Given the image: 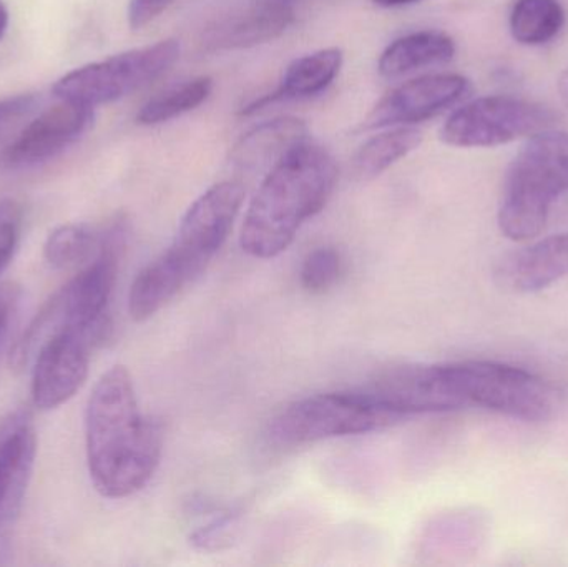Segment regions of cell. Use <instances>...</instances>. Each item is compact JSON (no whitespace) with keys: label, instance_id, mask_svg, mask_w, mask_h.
Returning <instances> with one entry per match:
<instances>
[{"label":"cell","instance_id":"1","mask_svg":"<svg viewBox=\"0 0 568 567\" xmlns=\"http://www.w3.org/2000/svg\"><path fill=\"white\" fill-rule=\"evenodd\" d=\"M90 479L109 499H123L149 485L163 452L162 423L140 412L125 366H113L93 386L85 412Z\"/></svg>","mask_w":568,"mask_h":567},{"label":"cell","instance_id":"2","mask_svg":"<svg viewBox=\"0 0 568 567\" xmlns=\"http://www.w3.org/2000/svg\"><path fill=\"white\" fill-rule=\"evenodd\" d=\"M337 182L334 156L317 143H301L265 173L242 226L243 252L272 260L294 242L301 226L333 196Z\"/></svg>","mask_w":568,"mask_h":567},{"label":"cell","instance_id":"3","mask_svg":"<svg viewBox=\"0 0 568 567\" xmlns=\"http://www.w3.org/2000/svg\"><path fill=\"white\" fill-rule=\"evenodd\" d=\"M245 195L242 182L225 180L192 203L172 245L133 280L129 313L135 322L152 318L205 272L225 245L242 212Z\"/></svg>","mask_w":568,"mask_h":567},{"label":"cell","instance_id":"4","mask_svg":"<svg viewBox=\"0 0 568 567\" xmlns=\"http://www.w3.org/2000/svg\"><path fill=\"white\" fill-rule=\"evenodd\" d=\"M568 190V133L544 130L529 136L510 163L500 199L499 229L514 242L546 229L554 202Z\"/></svg>","mask_w":568,"mask_h":567},{"label":"cell","instance_id":"5","mask_svg":"<svg viewBox=\"0 0 568 567\" xmlns=\"http://www.w3.org/2000/svg\"><path fill=\"white\" fill-rule=\"evenodd\" d=\"M126 233L125 220H113L106 226L105 245L99 256L62 286L27 326L10 355L13 366L22 368L27 365L32 353L59 330L110 325V298L120 256L125 249Z\"/></svg>","mask_w":568,"mask_h":567},{"label":"cell","instance_id":"6","mask_svg":"<svg viewBox=\"0 0 568 567\" xmlns=\"http://www.w3.org/2000/svg\"><path fill=\"white\" fill-rule=\"evenodd\" d=\"M403 422L366 392L321 393L294 402L270 423L268 438L282 448L366 435Z\"/></svg>","mask_w":568,"mask_h":567},{"label":"cell","instance_id":"7","mask_svg":"<svg viewBox=\"0 0 568 567\" xmlns=\"http://www.w3.org/2000/svg\"><path fill=\"white\" fill-rule=\"evenodd\" d=\"M180 50L179 40L165 39L116 53L65 73L57 80L53 93L59 100L82 103L92 109L116 102L169 72L180 59Z\"/></svg>","mask_w":568,"mask_h":567},{"label":"cell","instance_id":"8","mask_svg":"<svg viewBox=\"0 0 568 567\" xmlns=\"http://www.w3.org/2000/svg\"><path fill=\"white\" fill-rule=\"evenodd\" d=\"M446 368L464 406L527 423L546 422L552 415V389L526 369L494 362L449 363Z\"/></svg>","mask_w":568,"mask_h":567},{"label":"cell","instance_id":"9","mask_svg":"<svg viewBox=\"0 0 568 567\" xmlns=\"http://www.w3.org/2000/svg\"><path fill=\"white\" fill-rule=\"evenodd\" d=\"M556 113L513 95L480 97L457 109L440 129V140L460 149H486L554 129Z\"/></svg>","mask_w":568,"mask_h":567},{"label":"cell","instance_id":"10","mask_svg":"<svg viewBox=\"0 0 568 567\" xmlns=\"http://www.w3.org/2000/svg\"><path fill=\"white\" fill-rule=\"evenodd\" d=\"M110 325L63 328L37 350L32 369V402L40 412L65 405L89 376L93 350L105 342Z\"/></svg>","mask_w":568,"mask_h":567},{"label":"cell","instance_id":"11","mask_svg":"<svg viewBox=\"0 0 568 567\" xmlns=\"http://www.w3.org/2000/svg\"><path fill=\"white\" fill-rule=\"evenodd\" d=\"M95 119V109L59 100L55 107L29 119L7 146L0 162L7 169H32L55 159L79 142Z\"/></svg>","mask_w":568,"mask_h":567},{"label":"cell","instance_id":"12","mask_svg":"<svg viewBox=\"0 0 568 567\" xmlns=\"http://www.w3.org/2000/svg\"><path fill=\"white\" fill-rule=\"evenodd\" d=\"M363 392L403 419L466 408L446 365L397 366L377 376Z\"/></svg>","mask_w":568,"mask_h":567},{"label":"cell","instance_id":"13","mask_svg":"<svg viewBox=\"0 0 568 567\" xmlns=\"http://www.w3.org/2000/svg\"><path fill=\"white\" fill-rule=\"evenodd\" d=\"M466 77L459 73H430L400 83L379 100L364 120L366 130L409 125L433 119L453 107L467 92Z\"/></svg>","mask_w":568,"mask_h":567},{"label":"cell","instance_id":"14","mask_svg":"<svg viewBox=\"0 0 568 567\" xmlns=\"http://www.w3.org/2000/svg\"><path fill=\"white\" fill-rule=\"evenodd\" d=\"M37 456L32 415L16 409L0 422V531L22 508Z\"/></svg>","mask_w":568,"mask_h":567},{"label":"cell","instance_id":"15","mask_svg":"<svg viewBox=\"0 0 568 567\" xmlns=\"http://www.w3.org/2000/svg\"><path fill=\"white\" fill-rule=\"evenodd\" d=\"M568 275V233L549 236L504 256L496 269L506 292L536 293Z\"/></svg>","mask_w":568,"mask_h":567},{"label":"cell","instance_id":"16","mask_svg":"<svg viewBox=\"0 0 568 567\" xmlns=\"http://www.w3.org/2000/svg\"><path fill=\"white\" fill-rule=\"evenodd\" d=\"M293 22V7L284 0H258L216 23L206 36V45L212 50L250 49L278 39Z\"/></svg>","mask_w":568,"mask_h":567},{"label":"cell","instance_id":"17","mask_svg":"<svg viewBox=\"0 0 568 567\" xmlns=\"http://www.w3.org/2000/svg\"><path fill=\"white\" fill-rule=\"evenodd\" d=\"M310 140V129L296 117L260 123L242 136L232 150V163L243 172L272 170L284 155Z\"/></svg>","mask_w":568,"mask_h":567},{"label":"cell","instance_id":"18","mask_svg":"<svg viewBox=\"0 0 568 567\" xmlns=\"http://www.w3.org/2000/svg\"><path fill=\"white\" fill-rule=\"evenodd\" d=\"M343 60V50L337 47H327V49L316 50V52L293 60L284 70L275 92L260 97L240 113L252 115V113L265 109L270 103L280 102V100L317 95L339 75Z\"/></svg>","mask_w":568,"mask_h":567},{"label":"cell","instance_id":"19","mask_svg":"<svg viewBox=\"0 0 568 567\" xmlns=\"http://www.w3.org/2000/svg\"><path fill=\"white\" fill-rule=\"evenodd\" d=\"M456 55V43L439 30H419L399 37L381 53L377 70L386 79H397L426 67L440 65Z\"/></svg>","mask_w":568,"mask_h":567},{"label":"cell","instance_id":"20","mask_svg":"<svg viewBox=\"0 0 568 567\" xmlns=\"http://www.w3.org/2000/svg\"><path fill=\"white\" fill-rule=\"evenodd\" d=\"M106 229H92L85 223L57 226L43 245V259L52 269L70 270L87 266L105 245Z\"/></svg>","mask_w":568,"mask_h":567},{"label":"cell","instance_id":"21","mask_svg":"<svg viewBox=\"0 0 568 567\" xmlns=\"http://www.w3.org/2000/svg\"><path fill=\"white\" fill-rule=\"evenodd\" d=\"M423 143V132L414 126L399 125L374 135L354 155V172L361 179H376L381 173L406 159Z\"/></svg>","mask_w":568,"mask_h":567},{"label":"cell","instance_id":"22","mask_svg":"<svg viewBox=\"0 0 568 567\" xmlns=\"http://www.w3.org/2000/svg\"><path fill=\"white\" fill-rule=\"evenodd\" d=\"M566 23V10L559 0H517L509 27L516 42L544 45L559 36Z\"/></svg>","mask_w":568,"mask_h":567},{"label":"cell","instance_id":"23","mask_svg":"<svg viewBox=\"0 0 568 567\" xmlns=\"http://www.w3.org/2000/svg\"><path fill=\"white\" fill-rule=\"evenodd\" d=\"M213 80L210 77H195L150 99L136 113V123L152 126L192 112L212 95Z\"/></svg>","mask_w":568,"mask_h":567},{"label":"cell","instance_id":"24","mask_svg":"<svg viewBox=\"0 0 568 567\" xmlns=\"http://www.w3.org/2000/svg\"><path fill=\"white\" fill-rule=\"evenodd\" d=\"M343 273V256L331 246L313 250L301 266V286L311 295L329 292Z\"/></svg>","mask_w":568,"mask_h":567},{"label":"cell","instance_id":"25","mask_svg":"<svg viewBox=\"0 0 568 567\" xmlns=\"http://www.w3.org/2000/svg\"><path fill=\"white\" fill-rule=\"evenodd\" d=\"M37 102L39 100L32 93L0 99V160L13 136L36 112Z\"/></svg>","mask_w":568,"mask_h":567},{"label":"cell","instance_id":"26","mask_svg":"<svg viewBox=\"0 0 568 567\" xmlns=\"http://www.w3.org/2000/svg\"><path fill=\"white\" fill-rule=\"evenodd\" d=\"M239 508L222 509L212 522L196 529L192 535V543L203 551H216L225 548L235 538L236 525H239Z\"/></svg>","mask_w":568,"mask_h":567},{"label":"cell","instance_id":"27","mask_svg":"<svg viewBox=\"0 0 568 567\" xmlns=\"http://www.w3.org/2000/svg\"><path fill=\"white\" fill-rule=\"evenodd\" d=\"M23 226V209L17 200H0V273L10 265Z\"/></svg>","mask_w":568,"mask_h":567},{"label":"cell","instance_id":"28","mask_svg":"<svg viewBox=\"0 0 568 567\" xmlns=\"http://www.w3.org/2000/svg\"><path fill=\"white\" fill-rule=\"evenodd\" d=\"M175 0H130L129 26L133 30L143 29L153 20L159 19Z\"/></svg>","mask_w":568,"mask_h":567},{"label":"cell","instance_id":"29","mask_svg":"<svg viewBox=\"0 0 568 567\" xmlns=\"http://www.w3.org/2000/svg\"><path fill=\"white\" fill-rule=\"evenodd\" d=\"M19 296L20 290L16 283H0V335L16 310Z\"/></svg>","mask_w":568,"mask_h":567},{"label":"cell","instance_id":"30","mask_svg":"<svg viewBox=\"0 0 568 567\" xmlns=\"http://www.w3.org/2000/svg\"><path fill=\"white\" fill-rule=\"evenodd\" d=\"M376 6L384 9H396V7L410 6V3L420 2V0H373Z\"/></svg>","mask_w":568,"mask_h":567},{"label":"cell","instance_id":"31","mask_svg":"<svg viewBox=\"0 0 568 567\" xmlns=\"http://www.w3.org/2000/svg\"><path fill=\"white\" fill-rule=\"evenodd\" d=\"M559 92L560 99H562V102L566 103L568 109V69L562 73V75H560Z\"/></svg>","mask_w":568,"mask_h":567},{"label":"cell","instance_id":"32","mask_svg":"<svg viewBox=\"0 0 568 567\" xmlns=\"http://www.w3.org/2000/svg\"><path fill=\"white\" fill-rule=\"evenodd\" d=\"M7 26H9V10L3 6L2 0H0V39H2L3 33H6Z\"/></svg>","mask_w":568,"mask_h":567}]
</instances>
